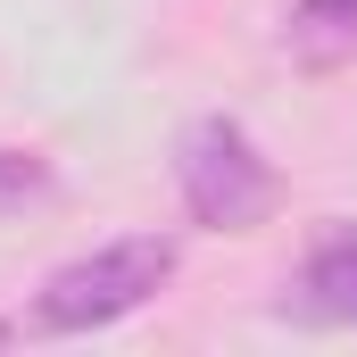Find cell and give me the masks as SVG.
<instances>
[{"label": "cell", "mask_w": 357, "mask_h": 357, "mask_svg": "<svg viewBox=\"0 0 357 357\" xmlns=\"http://www.w3.org/2000/svg\"><path fill=\"white\" fill-rule=\"evenodd\" d=\"M175 274V241L167 233H125V241H100L84 258L42 274L33 291V324L42 333H100V324H125L133 307H150Z\"/></svg>", "instance_id": "1"}, {"label": "cell", "mask_w": 357, "mask_h": 357, "mask_svg": "<svg viewBox=\"0 0 357 357\" xmlns=\"http://www.w3.org/2000/svg\"><path fill=\"white\" fill-rule=\"evenodd\" d=\"M175 191L191 208V225L208 233H258L282 208V175L274 158L250 142L241 116H191L175 142Z\"/></svg>", "instance_id": "2"}, {"label": "cell", "mask_w": 357, "mask_h": 357, "mask_svg": "<svg viewBox=\"0 0 357 357\" xmlns=\"http://www.w3.org/2000/svg\"><path fill=\"white\" fill-rule=\"evenodd\" d=\"M299 291H307V307H316V316L357 324V233L316 241V258H307V274H299Z\"/></svg>", "instance_id": "3"}, {"label": "cell", "mask_w": 357, "mask_h": 357, "mask_svg": "<svg viewBox=\"0 0 357 357\" xmlns=\"http://www.w3.org/2000/svg\"><path fill=\"white\" fill-rule=\"evenodd\" d=\"M59 175H50V158L42 150H0V216H25L33 199H50Z\"/></svg>", "instance_id": "4"}, {"label": "cell", "mask_w": 357, "mask_h": 357, "mask_svg": "<svg viewBox=\"0 0 357 357\" xmlns=\"http://www.w3.org/2000/svg\"><path fill=\"white\" fill-rule=\"evenodd\" d=\"M299 17L324 25V33H349V42H357V0H299Z\"/></svg>", "instance_id": "5"}, {"label": "cell", "mask_w": 357, "mask_h": 357, "mask_svg": "<svg viewBox=\"0 0 357 357\" xmlns=\"http://www.w3.org/2000/svg\"><path fill=\"white\" fill-rule=\"evenodd\" d=\"M8 341H17V324H8V316H0V349H8Z\"/></svg>", "instance_id": "6"}]
</instances>
